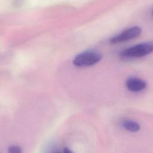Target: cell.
<instances>
[{"label":"cell","instance_id":"6da1fadb","mask_svg":"<svg viewBox=\"0 0 153 153\" xmlns=\"http://www.w3.org/2000/svg\"><path fill=\"white\" fill-rule=\"evenodd\" d=\"M102 59V55L95 51H86L76 55L73 63L75 66L80 68L88 67L98 63Z\"/></svg>","mask_w":153,"mask_h":153},{"label":"cell","instance_id":"7a4b0ae2","mask_svg":"<svg viewBox=\"0 0 153 153\" xmlns=\"http://www.w3.org/2000/svg\"><path fill=\"white\" fill-rule=\"evenodd\" d=\"M153 52V42L142 43L124 50L121 56L124 57L135 58L145 56Z\"/></svg>","mask_w":153,"mask_h":153},{"label":"cell","instance_id":"3957f363","mask_svg":"<svg viewBox=\"0 0 153 153\" xmlns=\"http://www.w3.org/2000/svg\"><path fill=\"white\" fill-rule=\"evenodd\" d=\"M141 33V29L137 26H134L128 28L121 33L114 36L110 40L111 44H118L127 41L139 36Z\"/></svg>","mask_w":153,"mask_h":153},{"label":"cell","instance_id":"277c9868","mask_svg":"<svg viewBox=\"0 0 153 153\" xmlns=\"http://www.w3.org/2000/svg\"><path fill=\"white\" fill-rule=\"evenodd\" d=\"M126 86L127 88L133 92H139L146 88V82L138 78L131 77L126 81Z\"/></svg>","mask_w":153,"mask_h":153},{"label":"cell","instance_id":"5b68a950","mask_svg":"<svg viewBox=\"0 0 153 153\" xmlns=\"http://www.w3.org/2000/svg\"><path fill=\"white\" fill-rule=\"evenodd\" d=\"M123 126L126 130L131 132H137L140 130L139 124L132 120H124L123 122Z\"/></svg>","mask_w":153,"mask_h":153},{"label":"cell","instance_id":"8992f818","mask_svg":"<svg viewBox=\"0 0 153 153\" xmlns=\"http://www.w3.org/2000/svg\"><path fill=\"white\" fill-rule=\"evenodd\" d=\"M8 153H22V151L19 146L13 145L8 147Z\"/></svg>","mask_w":153,"mask_h":153},{"label":"cell","instance_id":"52a82bcc","mask_svg":"<svg viewBox=\"0 0 153 153\" xmlns=\"http://www.w3.org/2000/svg\"><path fill=\"white\" fill-rule=\"evenodd\" d=\"M63 153H73L69 149L65 148L63 150Z\"/></svg>","mask_w":153,"mask_h":153},{"label":"cell","instance_id":"ba28073f","mask_svg":"<svg viewBox=\"0 0 153 153\" xmlns=\"http://www.w3.org/2000/svg\"><path fill=\"white\" fill-rule=\"evenodd\" d=\"M48 153H62L60 151H59V150H57V149H53V150H51L50 151V152H48Z\"/></svg>","mask_w":153,"mask_h":153},{"label":"cell","instance_id":"9c48e42d","mask_svg":"<svg viewBox=\"0 0 153 153\" xmlns=\"http://www.w3.org/2000/svg\"><path fill=\"white\" fill-rule=\"evenodd\" d=\"M152 15H153V11H152Z\"/></svg>","mask_w":153,"mask_h":153}]
</instances>
